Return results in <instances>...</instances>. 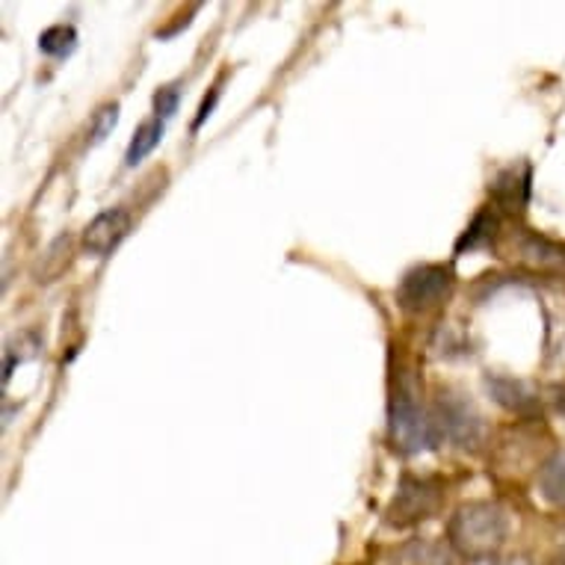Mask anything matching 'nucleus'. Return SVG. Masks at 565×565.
<instances>
[{"label": "nucleus", "mask_w": 565, "mask_h": 565, "mask_svg": "<svg viewBox=\"0 0 565 565\" xmlns=\"http://www.w3.org/2000/svg\"><path fill=\"white\" fill-rule=\"evenodd\" d=\"M521 264L533 269H565V243H556L539 232H521L515 243Z\"/></svg>", "instance_id": "nucleus-8"}, {"label": "nucleus", "mask_w": 565, "mask_h": 565, "mask_svg": "<svg viewBox=\"0 0 565 565\" xmlns=\"http://www.w3.org/2000/svg\"><path fill=\"white\" fill-rule=\"evenodd\" d=\"M556 408L565 415V385L563 388H556Z\"/></svg>", "instance_id": "nucleus-19"}, {"label": "nucleus", "mask_w": 565, "mask_h": 565, "mask_svg": "<svg viewBox=\"0 0 565 565\" xmlns=\"http://www.w3.org/2000/svg\"><path fill=\"white\" fill-rule=\"evenodd\" d=\"M486 388L494 397V403H501L503 408H510L515 415L533 417L539 412L536 394L521 380H512V376H503V373H489L486 376Z\"/></svg>", "instance_id": "nucleus-7"}, {"label": "nucleus", "mask_w": 565, "mask_h": 565, "mask_svg": "<svg viewBox=\"0 0 565 565\" xmlns=\"http://www.w3.org/2000/svg\"><path fill=\"white\" fill-rule=\"evenodd\" d=\"M491 565H533L530 559H524V556H510V559H498V563Z\"/></svg>", "instance_id": "nucleus-18"}, {"label": "nucleus", "mask_w": 565, "mask_h": 565, "mask_svg": "<svg viewBox=\"0 0 565 565\" xmlns=\"http://www.w3.org/2000/svg\"><path fill=\"white\" fill-rule=\"evenodd\" d=\"M454 294V269L445 264H420L408 269L397 288V306L412 317L436 311Z\"/></svg>", "instance_id": "nucleus-3"}, {"label": "nucleus", "mask_w": 565, "mask_h": 565, "mask_svg": "<svg viewBox=\"0 0 565 565\" xmlns=\"http://www.w3.org/2000/svg\"><path fill=\"white\" fill-rule=\"evenodd\" d=\"M501 237V216L494 214L491 207H482L480 214L473 216L471 225L465 228V234L456 241V252L462 255L465 249H489L491 243Z\"/></svg>", "instance_id": "nucleus-11"}, {"label": "nucleus", "mask_w": 565, "mask_h": 565, "mask_svg": "<svg viewBox=\"0 0 565 565\" xmlns=\"http://www.w3.org/2000/svg\"><path fill=\"white\" fill-rule=\"evenodd\" d=\"M77 47V30L72 24H54L39 36V51L47 56H68Z\"/></svg>", "instance_id": "nucleus-14"}, {"label": "nucleus", "mask_w": 565, "mask_h": 565, "mask_svg": "<svg viewBox=\"0 0 565 565\" xmlns=\"http://www.w3.org/2000/svg\"><path fill=\"white\" fill-rule=\"evenodd\" d=\"M510 533V519L498 503L473 501L462 503L447 524V539L456 554L468 559H489L498 554Z\"/></svg>", "instance_id": "nucleus-2"}, {"label": "nucleus", "mask_w": 565, "mask_h": 565, "mask_svg": "<svg viewBox=\"0 0 565 565\" xmlns=\"http://www.w3.org/2000/svg\"><path fill=\"white\" fill-rule=\"evenodd\" d=\"M388 565H456V551L433 539H412L388 556Z\"/></svg>", "instance_id": "nucleus-10"}, {"label": "nucleus", "mask_w": 565, "mask_h": 565, "mask_svg": "<svg viewBox=\"0 0 565 565\" xmlns=\"http://www.w3.org/2000/svg\"><path fill=\"white\" fill-rule=\"evenodd\" d=\"M216 98H220V93H211V98H204L202 102V107H199V116H195V125L193 128H202V121L207 119V116H211V110H214V104H216Z\"/></svg>", "instance_id": "nucleus-17"}, {"label": "nucleus", "mask_w": 565, "mask_h": 565, "mask_svg": "<svg viewBox=\"0 0 565 565\" xmlns=\"http://www.w3.org/2000/svg\"><path fill=\"white\" fill-rule=\"evenodd\" d=\"M130 225H134V220H130L125 207H107V211H102L84 228V241H81L84 255H89V258H107L128 237Z\"/></svg>", "instance_id": "nucleus-6"}, {"label": "nucleus", "mask_w": 565, "mask_h": 565, "mask_svg": "<svg viewBox=\"0 0 565 565\" xmlns=\"http://www.w3.org/2000/svg\"><path fill=\"white\" fill-rule=\"evenodd\" d=\"M436 424L438 433L447 436L454 441L456 447H477L482 441V417L477 415V408L462 397V394H454V391H445L441 397H438L436 406Z\"/></svg>", "instance_id": "nucleus-5"}, {"label": "nucleus", "mask_w": 565, "mask_h": 565, "mask_svg": "<svg viewBox=\"0 0 565 565\" xmlns=\"http://www.w3.org/2000/svg\"><path fill=\"white\" fill-rule=\"evenodd\" d=\"M178 102H181V89L175 84L160 86L154 93V119L169 121L178 113Z\"/></svg>", "instance_id": "nucleus-15"}, {"label": "nucleus", "mask_w": 565, "mask_h": 565, "mask_svg": "<svg viewBox=\"0 0 565 565\" xmlns=\"http://www.w3.org/2000/svg\"><path fill=\"white\" fill-rule=\"evenodd\" d=\"M539 491L547 503L565 510V450L554 454L539 471Z\"/></svg>", "instance_id": "nucleus-12"}, {"label": "nucleus", "mask_w": 565, "mask_h": 565, "mask_svg": "<svg viewBox=\"0 0 565 565\" xmlns=\"http://www.w3.org/2000/svg\"><path fill=\"white\" fill-rule=\"evenodd\" d=\"M445 501V486L433 477H412L406 473L397 486L394 501L385 510V521L391 527H415L420 521L433 519Z\"/></svg>", "instance_id": "nucleus-4"}, {"label": "nucleus", "mask_w": 565, "mask_h": 565, "mask_svg": "<svg viewBox=\"0 0 565 565\" xmlns=\"http://www.w3.org/2000/svg\"><path fill=\"white\" fill-rule=\"evenodd\" d=\"M489 193L494 204L503 207V211H510V214L524 211V204L530 199V167H510L498 172V178L491 181Z\"/></svg>", "instance_id": "nucleus-9"}, {"label": "nucleus", "mask_w": 565, "mask_h": 565, "mask_svg": "<svg viewBox=\"0 0 565 565\" xmlns=\"http://www.w3.org/2000/svg\"><path fill=\"white\" fill-rule=\"evenodd\" d=\"M388 433L391 441L399 454H424L433 450L438 441V424L436 415H429L420 397H417V385L412 373H397L394 388H391L388 403Z\"/></svg>", "instance_id": "nucleus-1"}, {"label": "nucleus", "mask_w": 565, "mask_h": 565, "mask_svg": "<svg viewBox=\"0 0 565 565\" xmlns=\"http://www.w3.org/2000/svg\"><path fill=\"white\" fill-rule=\"evenodd\" d=\"M116 121H119V104H104L102 110L93 116V128H89L93 142H102V139L116 128Z\"/></svg>", "instance_id": "nucleus-16"}, {"label": "nucleus", "mask_w": 565, "mask_h": 565, "mask_svg": "<svg viewBox=\"0 0 565 565\" xmlns=\"http://www.w3.org/2000/svg\"><path fill=\"white\" fill-rule=\"evenodd\" d=\"M163 128H167V121L160 119L142 121V125L134 130V139H130L128 151H125V163H128V167H137V163H142V160L149 158L151 151L160 146V139H163Z\"/></svg>", "instance_id": "nucleus-13"}]
</instances>
